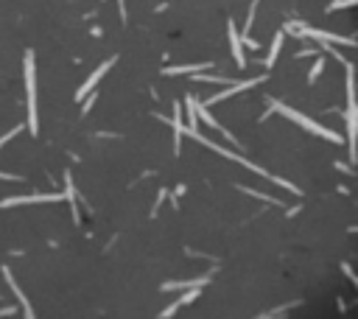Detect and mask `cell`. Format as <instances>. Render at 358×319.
Segmentation results:
<instances>
[{"instance_id": "obj_1", "label": "cell", "mask_w": 358, "mask_h": 319, "mask_svg": "<svg viewBox=\"0 0 358 319\" xmlns=\"http://www.w3.org/2000/svg\"><path fill=\"white\" fill-rule=\"evenodd\" d=\"M268 101V112H283L285 118H288V121H294V123H300L302 129H308V132H314V134H319V138H325V140H330V143H342V134L339 132H330V129H325L322 126V123H314L311 118H305L302 115V112H297V109H291V106H285L283 101H274V98H266Z\"/></svg>"}, {"instance_id": "obj_2", "label": "cell", "mask_w": 358, "mask_h": 319, "mask_svg": "<svg viewBox=\"0 0 358 319\" xmlns=\"http://www.w3.org/2000/svg\"><path fill=\"white\" fill-rule=\"evenodd\" d=\"M26 93H28V121L26 129L31 134L39 132L37 123V73H34V51H26Z\"/></svg>"}, {"instance_id": "obj_3", "label": "cell", "mask_w": 358, "mask_h": 319, "mask_svg": "<svg viewBox=\"0 0 358 319\" xmlns=\"http://www.w3.org/2000/svg\"><path fill=\"white\" fill-rule=\"evenodd\" d=\"M291 37H305V39H314V42H330V45H347V48L355 45L353 37H339V34H330L325 28H308V26L291 28Z\"/></svg>"}, {"instance_id": "obj_4", "label": "cell", "mask_w": 358, "mask_h": 319, "mask_svg": "<svg viewBox=\"0 0 358 319\" xmlns=\"http://www.w3.org/2000/svg\"><path fill=\"white\" fill-rule=\"evenodd\" d=\"M266 76H258V79H243V81H232V84H224V90L221 93H216L213 98H207V101H202L205 106H213V104H224L227 98H232L235 93H241V90H249V87H255V84H260Z\"/></svg>"}, {"instance_id": "obj_5", "label": "cell", "mask_w": 358, "mask_h": 319, "mask_svg": "<svg viewBox=\"0 0 358 319\" xmlns=\"http://www.w3.org/2000/svg\"><path fill=\"white\" fill-rule=\"evenodd\" d=\"M59 199H64L62 193H28V196L0 199V208H14V204H34V202H59Z\"/></svg>"}, {"instance_id": "obj_6", "label": "cell", "mask_w": 358, "mask_h": 319, "mask_svg": "<svg viewBox=\"0 0 358 319\" xmlns=\"http://www.w3.org/2000/svg\"><path fill=\"white\" fill-rule=\"evenodd\" d=\"M112 64H115V56H112V59H106V62H104V64H98V67H95V73H93V76H90V79L84 81V84H81V90H79V93H76V98H79V101H84V98H87V93H90V90H93V87H95V84H98V81H101V79H104V73H106V70H109V67H112Z\"/></svg>"}, {"instance_id": "obj_7", "label": "cell", "mask_w": 358, "mask_h": 319, "mask_svg": "<svg viewBox=\"0 0 358 319\" xmlns=\"http://www.w3.org/2000/svg\"><path fill=\"white\" fill-rule=\"evenodd\" d=\"M171 129H174V154L179 157L182 154V129H185V121H182V101H174V118H171Z\"/></svg>"}, {"instance_id": "obj_8", "label": "cell", "mask_w": 358, "mask_h": 319, "mask_svg": "<svg viewBox=\"0 0 358 319\" xmlns=\"http://www.w3.org/2000/svg\"><path fill=\"white\" fill-rule=\"evenodd\" d=\"M3 277H6V283H9V288L14 291V297L20 300V308H23V314H26V316H34V308H31V303H28V297L23 294V288L17 286V280H14V275H11V269H9V266H3Z\"/></svg>"}, {"instance_id": "obj_9", "label": "cell", "mask_w": 358, "mask_h": 319, "mask_svg": "<svg viewBox=\"0 0 358 319\" xmlns=\"http://www.w3.org/2000/svg\"><path fill=\"white\" fill-rule=\"evenodd\" d=\"M64 199H68L70 204V216H73V221L79 224L81 221V213H79V199H76V188H73V176H70V171H64Z\"/></svg>"}, {"instance_id": "obj_10", "label": "cell", "mask_w": 358, "mask_h": 319, "mask_svg": "<svg viewBox=\"0 0 358 319\" xmlns=\"http://www.w3.org/2000/svg\"><path fill=\"white\" fill-rule=\"evenodd\" d=\"M227 34H230V45H232V56H235V64L238 67H247V56H243V51H241V37H238V28H235V22H227Z\"/></svg>"}, {"instance_id": "obj_11", "label": "cell", "mask_w": 358, "mask_h": 319, "mask_svg": "<svg viewBox=\"0 0 358 319\" xmlns=\"http://www.w3.org/2000/svg\"><path fill=\"white\" fill-rule=\"evenodd\" d=\"M207 283H210V275H205V277H193V280H168V283H163V291H179V288H205Z\"/></svg>"}, {"instance_id": "obj_12", "label": "cell", "mask_w": 358, "mask_h": 319, "mask_svg": "<svg viewBox=\"0 0 358 319\" xmlns=\"http://www.w3.org/2000/svg\"><path fill=\"white\" fill-rule=\"evenodd\" d=\"M199 294H202V288H199V286H196V288H188V291H185L182 297H179L176 303L171 305V308H165V311H163V316H174L176 311H179V305H190V303H193L196 297H199Z\"/></svg>"}, {"instance_id": "obj_13", "label": "cell", "mask_w": 358, "mask_h": 319, "mask_svg": "<svg viewBox=\"0 0 358 319\" xmlns=\"http://www.w3.org/2000/svg\"><path fill=\"white\" fill-rule=\"evenodd\" d=\"M283 39H285V31H277V34H274L272 48H268V56L263 59V64H266V67H272V64L277 62V53H280V48H283Z\"/></svg>"}, {"instance_id": "obj_14", "label": "cell", "mask_w": 358, "mask_h": 319, "mask_svg": "<svg viewBox=\"0 0 358 319\" xmlns=\"http://www.w3.org/2000/svg\"><path fill=\"white\" fill-rule=\"evenodd\" d=\"M210 64L202 62V64H176V67H163V76H179V73H196V70H207Z\"/></svg>"}, {"instance_id": "obj_15", "label": "cell", "mask_w": 358, "mask_h": 319, "mask_svg": "<svg viewBox=\"0 0 358 319\" xmlns=\"http://www.w3.org/2000/svg\"><path fill=\"white\" fill-rule=\"evenodd\" d=\"M193 104H196V98H193V96H185V109H188V123H185V126H190V129L199 126V118H196Z\"/></svg>"}, {"instance_id": "obj_16", "label": "cell", "mask_w": 358, "mask_h": 319, "mask_svg": "<svg viewBox=\"0 0 358 319\" xmlns=\"http://www.w3.org/2000/svg\"><path fill=\"white\" fill-rule=\"evenodd\" d=\"M238 191L249 193V196H255V199H263V202H268V204H280L274 196H268V193H260V191H255V188H243V185H238Z\"/></svg>"}, {"instance_id": "obj_17", "label": "cell", "mask_w": 358, "mask_h": 319, "mask_svg": "<svg viewBox=\"0 0 358 319\" xmlns=\"http://www.w3.org/2000/svg\"><path fill=\"white\" fill-rule=\"evenodd\" d=\"M316 56H319V53H316ZM322 67H325V59H316V62H314V67H311V73H308V84H314V81L316 79H319V73H322Z\"/></svg>"}, {"instance_id": "obj_18", "label": "cell", "mask_w": 358, "mask_h": 319, "mask_svg": "<svg viewBox=\"0 0 358 319\" xmlns=\"http://www.w3.org/2000/svg\"><path fill=\"white\" fill-rule=\"evenodd\" d=\"M23 129H26V123H17V126H14V129H11V132H6V134H3V138H0V149H3V146H6V143H9V140H11V138H17V134H20V132H23Z\"/></svg>"}, {"instance_id": "obj_19", "label": "cell", "mask_w": 358, "mask_h": 319, "mask_svg": "<svg viewBox=\"0 0 358 319\" xmlns=\"http://www.w3.org/2000/svg\"><path fill=\"white\" fill-rule=\"evenodd\" d=\"M355 0H333L330 6H327V11H336V9H353Z\"/></svg>"}, {"instance_id": "obj_20", "label": "cell", "mask_w": 358, "mask_h": 319, "mask_svg": "<svg viewBox=\"0 0 358 319\" xmlns=\"http://www.w3.org/2000/svg\"><path fill=\"white\" fill-rule=\"evenodd\" d=\"M165 196H168V188H160V193H157V202H154V208H151V216H157V210H160V204L165 202Z\"/></svg>"}, {"instance_id": "obj_21", "label": "cell", "mask_w": 358, "mask_h": 319, "mask_svg": "<svg viewBox=\"0 0 358 319\" xmlns=\"http://www.w3.org/2000/svg\"><path fill=\"white\" fill-rule=\"evenodd\" d=\"M342 269H344V275H347V277H350V280H353V283H355V286H358V277H355V271H353V266H350V263H344V266H342Z\"/></svg>"}, {"instance_id": "obj_22", "label": "cell", "mask_w": 358, "mask_h": 319, "mask_svg": "<svg viewBox=\"0 0 358 319\" xmlns=\"http://www.w3.org/2000/svg\"><path fill=\"white\" fill-rule=\"evenodd\" d=\"M118 14H121V20L126 22V0H118Z\"/></svg>"}, {"instance_id": "obj_23", "label": "cell", "mask_w": 358, "mask_h": 319, "mask_svg": "<svg viewBox=\"0 0 358 319\" xmlns=\"http://www.w3.org/2000/svg\"><path fill=\"white\" fill-rule=\"evenodd\" d=\"M95 101H98V96H90V101H84V109H81V112H84V115H87V112H90V109H93V106H95Z\"/></svg>"}, {"instance_id": "obj_24", "label": "cell", "mask_w": 358, "mask_h": 319, "mask_svg": "<svg viewBox=\"0 0 358 319\" xmlns=\"http://www.w3.org/2000/svg\"><path fill=\"white\" fill-rule=\"evenodd\" d=\"M336 171H344V174H353V168H350L347 163H336Z\"/></svg>"}, {"instance_id": "obj_25", "label": "cell", "mask_w": 358, "mask_h": 319, "mask_svg": "<svg viewBox=\"0 0 358 319\" xmlns=\"http://www.w3.org/2000/svg\"><path fill=\"white\" fill-rule=\"evenodd\" d=\"M14 311H17V308H11V305H9V308H0V316H11Z\"/></svg>"}, {"instance_id": "obj_26", "label": "cell", "mask_w": 358, "mask_h": 319, "mask_svg": "<svg viewBox=\"0 0 358 319\" xmlns=\"http://www.w3.org/2000/svg\"><path fill=\"white\" fill-rule=\"evenodd\" d=\"M0 179H20V176H14V174H3V171H0Z\"/></svg>"}]
</instances>
